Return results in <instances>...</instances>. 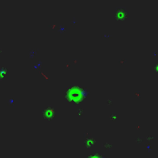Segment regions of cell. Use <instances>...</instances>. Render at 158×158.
Returning <instances> with one entry per match:
<instances>
[{
  "label": "cell",
  "instance_id": "1",
  "mask_svg": "<svg viewBox=\"0 0 158 158\" xmlns=\"http://www.w3.org/2000/svg\"><path fill=\"white\" fill-rule=\"evenodd\" d=\"M127 16V11L124 8H119L116 11V17L119 19H123Z\"/></svg>",
  "mask_w": 158,
  "mask_h": 158
}]
</instances>
